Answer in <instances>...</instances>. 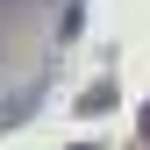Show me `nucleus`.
Segmentation results:
<instances>
[{
	"label": "nucleus",
	"instance_id": "1",
	"mask_svg": "<svg viewBox=\"0 0 150 150\" xmlns=\"http://www.w3.org/2000/svg\"><path fill=\"white\" fill-rule=\"evenodd\" d=\"M143 136H150V107H143Z\"/></svg>",
	"mask_w": 150,
	"mask_h": 150
}]
</instances>
